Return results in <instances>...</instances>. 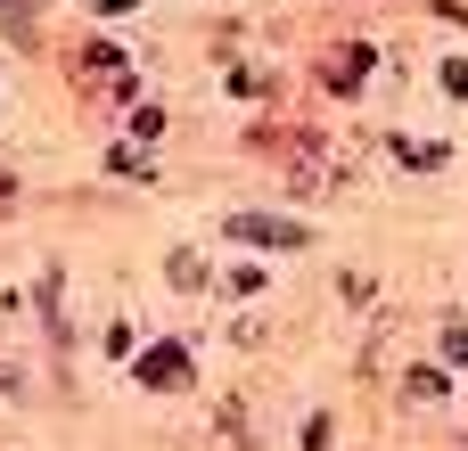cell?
Here are the masks:
<instances>
[{
    "label": "cell",
    "mask_w": 468,
    "mask_h": 451,
    "mask_svg": "<svg viewBox=\"0 0 468 451\" xmlns=\"http://www.w3.org/2000/svg\"><path fill=\"white\" fill-rule=\"evenodd\" d=\"M230 230L247 246H304V222H263V214H230Z\"/></svg>",
    "instance_id": "6da1fadb"
},
{
    "label": "cell",
    "mask_w": 468,
    "mask_h": 451,
    "mask_svg": "<svg viewBox=\"0 0 468 451\" xmlns=\"http://www.w3.org/2000/svg\"><path fill=\"white\" fill-rule=\"evenodd\" d=\"M181 378H189V353H181V345L140 353V386H181Z\"/></svg>",
    "instance_id": "7a4b0ae2"
},
{
    "label": "cell",
    "mask_w": 468,
    "mask_h": 451,
    "mask_svg": "<svg viewBox=\"0 0 468 451\" xmlns=\"http://www.w3.org/2000/svg\"><path fill=\"white\" fill-rule=\"evenodd\" d=\"M362 66H370V49H337V58H329V74H337V82H329V90H362V82H354V74H362Z\"/></svg>",
    "instance_id": "3957f363"
},
{
    "label": "cell",
    "mask_w": 468,
    "mask_h": 451,
    "mask_svg": "<svg viewBox=\"0 0 468 451\" xmlns=\"http://www.w3.org/2000/svg\"><path fill=\"white\" fill-rule=\"evenodd\" d=\"M197 279H214V271H206V255L181 246V255H173V288H197Z\"/></svg>",
    "instance_id": "277c9868"
},
{
    "label": "cell",
    "mask_w": 468,
    "mask_h": 451,
    "mask_svg": "<svg viewBox=\"0 0 468 451\" xmlns=\"http://www.w3.org/2000/svg\"><path fill=\"white\" fill-rule=\"evenodd\" d=\"M403 164H444V140H403Z\"/></svg>",
    "instance_id": "5b68a950"
},
{
    "label": "cell",
    "mask_w": 468,
    "mask_h": 451,
    "mask_svg": "<svg viewBox=\"0 0 468 451\" xmlns=\"http://www.w3.org/2000/svg\"><path fill=\"white\" fill-rule=\"evenodd\" d=\"M444 362H468V320H452V329H444Z\"/></svg>",
    "instance_id": "8992f818"
},
{
    "label": "cell",
    "mask_w": 468,
    "mask_h": 451,
    "mask_svg": "<svg viewBox=\"0 0 468 451\" xmlns=\"http://www.w3.org/2000/svg\"><path fill=\"white\" fill-rule=\"evenodd\" d=\"M444 90H452V99H468V58H452V66H444Z\"/></svg>",
    "instance_id": "52a82bcc"
},
{
    "label": "cell",
    "mask_w": 468,
    "mask_h": 451,
    "mask_svg": "<svg viewBox=\"0 0 468 451\" xmlns=\"http://www.w3.org/2000/svg\"><path fill=\"white\" fill-rule=\"evenodd\" d=\"M99 8H107V16H132V8H140V0H99Z\"/></svg>",
    "instance_id": "ba28073f"
},
{
    "label": "cell",
    "mask_w": 468,
    "mask_h": 451,
    "mask_svg": "<svg viewBox=\"0 0 468 451\" xmlns=\"http://www.w3.org/2000/svg\"><path fill=\"white\" fill-rule=\"evenodd\" d=\"M0 8H16V0H0Z\"/></svg>",
    "instance_id": "9c48e42d"
}]
</instances>
